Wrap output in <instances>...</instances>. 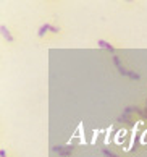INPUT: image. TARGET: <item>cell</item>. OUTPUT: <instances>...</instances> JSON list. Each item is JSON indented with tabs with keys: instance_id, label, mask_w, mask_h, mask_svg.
<instances>
[{
	"instance_id": "6da1fadb",
	"label": "cell",
	"mask_w": 147,
	"mask_h": 157,
	"mask_svg": "<svg viewBox=\"0 0 147 157\" xmlns=\"http://www.w3.org/2000/svg\"><path fill=\"white\" fill-rule=\"evenodd\" d=\"M52 151L62 157H71L73 155V146H54Z\"/></svg>"
},
{
	"instance_id": "7a4b0ae2",
	"label": "cell",
	"mask_w": 147,
	"mask_h": 157,
	"mask_svg": "<svg viewBox=\"0 0 147 157\" xmlns=\"http://www.w3.org/2000/svg\"><path fill=\"white\" fill-rule=\"evenodd\" d=\"M113 63H115V67L118 68V71H120V75H121V76H126V78H128V73H129V70H126L125 67L121 65V60H120V57H118V55H113Z\"/></svg>"
},
{
	"instance_id": "3957f363",
	"label": "cell",
	"mask_w": 147,
	"mask_h": 157,
	"mask_svg": "<svg viewBox=\"0 0 147 157\" xmlns=\"http://www.w3.org/2000/svg\"><path fill=\"white\" fill-rule=\"evenodd\" d=\"M97 47L105 49V50H110L111 54H115V47H113V45H111L110 42H107L105 39H97Z\"/></svg>"
},
{
	"instance_id": "277c9868",
	"label": "cell",
	"mask_w": 147,
	"mask_h": 157,
	"mask_svg": "<svg viewBox=\"0 0 147 157\" xmlns=\"http://www.w3.org/2000/svg\"><path fill=\"white\" fill-rule=\"evenodd\" d=\"M0 31H2V36H3L5 39H7L8 42H15V37L11 36V33H10V29H8V28L5 26V25H2V26H0Z\"/></svg>"
},
{
	"instance_id": "5b68a950",
	"label": "cell",
	"mask_w": 147,
	"mask_h": 157,
	"mask_svg": "<svg viewBox=\"0 0 147 157\" xmlns=\"http://www.w3.org/2000/svg\"><path fill=\"white\" fill-rule=\"evenodd\" d=\"M47 33H49V25H47V23L45 25H40L39 29H37V37H44Z\"/></svg>"
},
{
	"instance_id": "8992f818",
	"label": "cell",
	"mask_w": 147,
	"mask_h": 157,
	"mask_svg": "<svg viewBox=\"0 0 147 157\" xmlns=\"http://www.w3.org/2000/svg\"><path fill=\"white\" fill-rule=\"evenodd\" d=\"M128 78H129V79H133V81H139V79H141V75H139V73H136V71H131V70H129Z\"/></svg>"
},
{
	"instance_id": "52a82bcc",
	"label": "cell",
	"mask_w": 147,
	"mask_h": 157,
	"mask_svg": "<svg viewBox=\"0 0 147 157\" xmlns=\"http://www.w3.org/2000/svg\"><path fill=\"white\" fill-rule=\"evenodd\" d=\"M118 121H128V123H133V120L129 118V115H126V113H121L118 117Z\"/></svg>"
},
{
	"instance_id": "ba28073f",
	"label": "cell",
	"mask_w": 147,
	"mask_h": 157,
	"mask_svg": "<svg viewBox=\"0 0 147 157\" xmlns=\"http://www.w3.org/2000/svg\"><path fill=\"white\" fill-rule=\"evenodd\" d=\"M47 25H49V31L50 33H54V34L60 33V28H58V26H54V25H50V23H47Z\"/></svg>"
},
{
	"instance_id": "9c48e42d",
	"label": "cell",
	"mask_w": 147,
	"mask_h": 157,
	"mask_svg": "<svg viewBox=\"0 0 147 157\" xmlns=\"http://www.w3.org/2000/svg\"><path fill=\"white\" fill-rule=\"evenodd\" d=\"M102 154H104L105 157H118L115 152H111V151H108V149H102Z\"/></svg>"
},
{
	"instance_id": "30bf717a",
	"label": "cell",
	"mask_w": 147,
	"mask_h": 157,
	"mask_svg": "<svg viewBox=\"0 0 147 157\" xmlns=\"http://www.w3.org/2000/svg\"><path fill=\"white\" fill-rule=\"evenodd\" d=\"M0 157H7V151L5 149H0Z\"/></svg>"
}]
</instances>
